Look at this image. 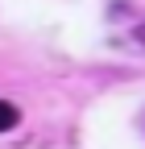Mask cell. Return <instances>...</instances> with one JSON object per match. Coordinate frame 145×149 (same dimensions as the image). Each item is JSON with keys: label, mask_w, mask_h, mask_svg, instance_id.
<instances>
[{"label": "cell", "mask_w": 145, "mask_h": 149, "mask_svg": "<svg viewBox=\"0 0 145 149\" xmlns=\"http://www.w3.org/2000/svg\"><path fill=\"white\" fill-rule=\"evenodd\" d=\"M17 120H21V112H17V104L0 100V133H8V128H17Z\"/></svg>", "instance_id": "6da1fadb"}]
</instances>
